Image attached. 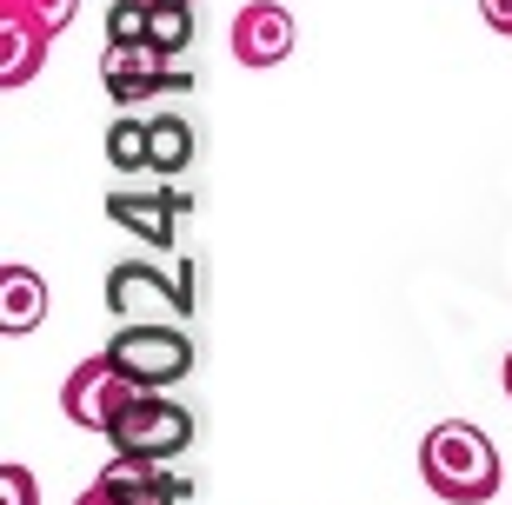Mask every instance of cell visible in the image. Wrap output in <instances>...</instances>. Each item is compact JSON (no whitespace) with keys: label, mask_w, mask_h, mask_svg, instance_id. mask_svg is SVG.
Returning <instances> with one entry per match:
<instances>
[{"label":"cell","mask_w":512,"mask_h":505,"mask_svg":"<svg viewBox=\"0 0 512 505\" xmlns=\"http://www.w3.org/2000/svg\"><path fill=\"white\" fill-rule=\"evenodd\" d=\"M419 472H426V486L433 499L446 505H486L499 492V446L473 419H439L426 439H419Z\"/></svg>","instance_id":"cell-1"},{"label":"cell","mask_w":512,"mask_h":505,"mask_svg":"<svg viewBox=\"0 0 512 505\" xmlns=\"http://www.w3.org/2000/svg\"><path fill=\"white\" fill-rule=\"evenodd\" d=\"M107 359H114L140 393H167V386H180L193 373L200 353H193L187 326H173V319H120L114 339H107Z\"/></svg>","instance_id":"cell-2"},{"label":"cell","mask_w":512,"mask_h":505,"mask_svg":"<svg viewBox=\"0 0 512 505\" xmlns=\"http://www.w3.org/2000/svg\"><path fill=\"white\" fill-rule=\"evenodd\" d=\"M107 439H114V452H133V459H180L200 439V419L167 393H133L107 426Z\"/></svg>","instance_id":"cell-3"},{"label":"cell","mask_w":512,"mask_h":505,"mask_svg":"<svg viewBox=\"0 0 512 505\" xmlns=\"http://www.w3.org/2000/svg\"><path fill=\"white\" fill-rule=\"evenodd\" d=\"M100 87L107 100L133 107V100H153V94H193V67H180L173 54H160L153 40H133V47H114L100 54Z\"/></svg>","instance_id":"cell-4"},{"label":"cell","mask_w":512,"mask_h":505,"mask_svg":"<svg viewBox=\"0 0 512 505\" xmlns=\"http://www.w3.org/2000/svg\"><path fill=\"white\" fill-rule=\"evenodd\" d=\"M193 479L187 472H167V459H133V452H114L100 479L80 492L74 505H187Z\"/></svg>","instance_id":"cell-5"},{"label":"cell","mask_w":512,"mask_h":505,"mask_svg":"<svg viewBox=\"0 0 512 505\" xmlns=\"http://www.w3.org/2000/svg\"><path fill=\"white\" fill-rule=\"evenodd\" d=\"M107 313L114 319H173L180 326L193 313V293H187V280H167L147 260H120L107 273Z\"/></svg>","instance_id":"cell-6"},{"label":"cell","mask_w":512,"mask_h":505,"mask_svg":"<svg viewBox=\"0 0 512 505\" xmlns=\"http://www.w3.org/2000/svg\"><path fill=\"white\" fill-rule=\"evenodd\" d=\"M140 393L127 373H120L107 353H94V359H80L74 373H67V386H60V412L74 419L80 432H107L120 419V406Z\"/></svg>","instance_id":"cell-7"},{"label":"cell","mask_w":512,"mask_h":505,"mask_svg":"<svg viewBox=\"0 0 512 505\" xmlns=\"http://www.w3.org/2000/svg\"><path fill=\"white\" fill-rule=\"evenodd\" d=\"M187 213H193V200L180 187H120V193H107V220H114L120 233H133L140 246H173Z\"/></svg>","instance_id":"cell-8"},{"label":"cell","mask_w":512,"mask_h":505,"mask_svg":"<svg viewBox=\"0 0 512 505\" xmlns=\"http://www.w3.org/2000/svg\"><path fill=\"white\" fill-rule=\"evenodd\" d=\"M233 60L240 67H280L286 54H293V40H300V27H293V14H286L280 0H247L240 14H233Z\"/></svg>","instance_id":"cell-9"},{"label":"cell","mask_w":512,"mask_h":505,"mask_svg":"<svg viewBox=\"0 0 512 505\" xmlns=\"http://www.w3.org/2000/svg\"><path fill=\"white\" fill-rule=\"evenodd\" d=\"M47 27H40L34 0H0V87H27L47 67Z\"/></svg>","instance_id":"cell-10"},{"label":"cell","mask_w":512,"mask_h":505,"mask_svg":"<svg viewBox=\"0 0 512 505\" xmlns=\"http://www.w3.org/2000/svg\"><path fill=\"white\" fill-rule=\"evenodd\" d=\"M40 319H47V280H40L34 266L7 260L0 266V333L20 339V333H34Z\"/></svg>","instance_id":"cell-11"},{"label":"cell","mask_w":512,"mask_h":505,"mask_svg":"<svg viewBox=\"0 0 512 505\" xmlns=\"http://www.w3.org/2000/svg\"><path fill=\"white\" fill-rule=\"evenodd\" d=\"M147 140H153V173H160V180H180V173L193 167V153H200V133H193L187 113H153Z\"/></svg>","instance_id":"cell-12"},{"label":"cell","mask_w":512,"mask_h":505,"mask_svg":"<svg viewBox=\"0 0 512 505\" xmlns=\"http://www.w3.org/2000/svg\"><path fill=\"white\" fill-rule=\"evenodd\" d=\"M147 40L160 54H187L193 47V0H147Z\"/></svg>","instance_id":"cell-13"},{"label":"cell","mask_w":512,"mask_h":505,"mask_svg":"<svg viewBox=\"0 0 512 505\" xmlns=\"http://www.w3.org/2000/svg\"><path fill=\"white\" fill-rule=\"evenodd\" d=\"M107 167H120V173H153V140H147V120L120 113L114 127H107Z\"/></svg>","instance_id":"cell-14"},{"label":"cell","mask_w":512,"mask_h":505,"mask_svg":"<svg viewBox=\"0 0 512 505\" xmlns=\"http://www.w3.org/2000/svg\"><path fill=\"white\" fill-rule=\"evenodd\" d=\"M107 40H114V47L147 40V0H114V7H107Z\"/></svg>","instance_id":"cell-15"},{"label":"cell","mask_w":512,"mask_h":505,"mask_svg":"<svg viewBox=\"0 0 512 505\" xmlns=\"http://www.w3.org/2000/svg\"><path fill=\"white\" fill-rule=\"evenodd\" d=\"M0 505H40V486H34V472L27 466H0Z\"/></svg>","instance_id":"cell-16"},{"label":"cell","mask_w":512,"mask_h":505,"mask_svg":"<svg viewBox=\"0 0 512 505\" xmlns=\"http://www.w3.org/2000/svg\"><path fill=\"white\" fill-rule=\"evenodd\" d=\"M34 14H40V27H47V34H60V27L80 14V0H34Z\"/></svg>","instance_id":"cell-17"},{"label":"cell","mask_w":512,"mask_h":505,"mask_svg":"<svg viewBox=\"0 0 512 505\" xmlns=\"http://www.w3.org/2000/svg\"><path fill=\"white\" fill-rule=\"evenodd\" d=\"M479 20H486L493 34H506V40H512V0H479Z\"/></svg>","instance_id":"cell-18"},{"label":"cell","mask_w":512,"mask_h":505,"mask_svg":"<svg viewBox=\"0 0 512 505\" xmlns=\"http://www.w3.org/2000/svg\"><path fill=\"white\" fill-rule=\"evenodd\" d=\"M499 386H506V399H512V353H506V366H499Z\"/></svg>","instance_id":"cell-19"}]
</instances>
